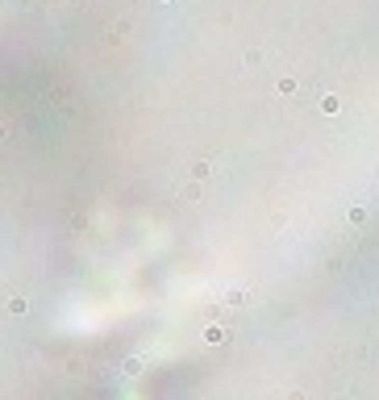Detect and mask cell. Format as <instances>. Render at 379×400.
Segmentation results:
<instances>
[{"instance_id": "6da1fadb", "label": "cell", "mask_w": 379, "mask_h": 400, "mask_svg": "<svg viewBox=\"0 0 379 400\" xmlns=\"http://www.w3.org/2000/svg\"><path fill=\"white\" fill-rule=\"evenodd\" d=\"M204 342H225V329L221 325H208L204 329Z\"/></svg>"}]
</instances>
